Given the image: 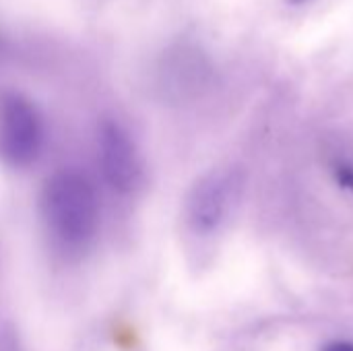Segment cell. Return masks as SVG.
<instances>
[{
    "mask_svg": "<svg viewBox=\"0 0 353 351\" xmlns=\"http://www.w3.org/2000/svg\"><path fill=\"white\" fill-rule=\"evenodd\" d=\"M41 205L48 230L64 246H81L93 236L97 225V199L81 174H56L46 184Z\"/></svg>",
    "mask_w": 353,
    "mask_h": 351,
    "instance_id": "obj_1",
    "label": "cell"
},
{
    "mask_svg": "<svg viewBox=\"0 0 353 351\" xmlns=\"http://www.w3.org/2000/svg\"><path fill=\"white\" fill-rule=\"evenodd\" d=\"M41 145L43 122L35 103L19 91L0 93V155L12 166H25Z\"/></svg>",
    "mask_w": 353,
    "mask_h": 351,
    "instance_id": "obj_2",
    "label": "cell"
},
{
    "mask_svg": "<svg viewBox=\"0 0 353 351\" xmlns=\"http://www.w3.org/2000/svg\"><path fill=\"white\" fill-rule=\"evenodd\" d=\"M101 157L105 172L114 186L118 188H132L137 182L139 166L134 159V149L128 139V134L114 122L105 124L101 128Z\"/></svg>",
    "mask_w": 353,
    "mask_h": 351,
    "instance_id": "obj_3",
    "label": "cell"
},
{
    "mask_svg": "<svg viewBox=\"0 0 353 351\" xmlns=\"http://www.w3.org/2000/svg\"><path fill=\"white\" fill-rule=\"evenodd\" d=\"M321 351H353V341H345V339H337L327 343L325 348H321Z\"/></svg>",
    "mask_w": 353,
    "mask_h": 351,
    "instance_id": "obj_4",
    "label": "cell"
},
{
    "mask_svg": "<svg viewBox=\"0 0 353 351\" xmlns=\"http://www.w3.org/2000/svg\"><path fill=\"white\" fill-rule=\"evenodd\" d=\"M304 2H308V0H285V4H290V6H300Z\"/></svg>",
    "mask_w": 353,
    "mask_h": 351,
    "instance_id": "obj_5",
    "label": "cell"
}]
</instances>
